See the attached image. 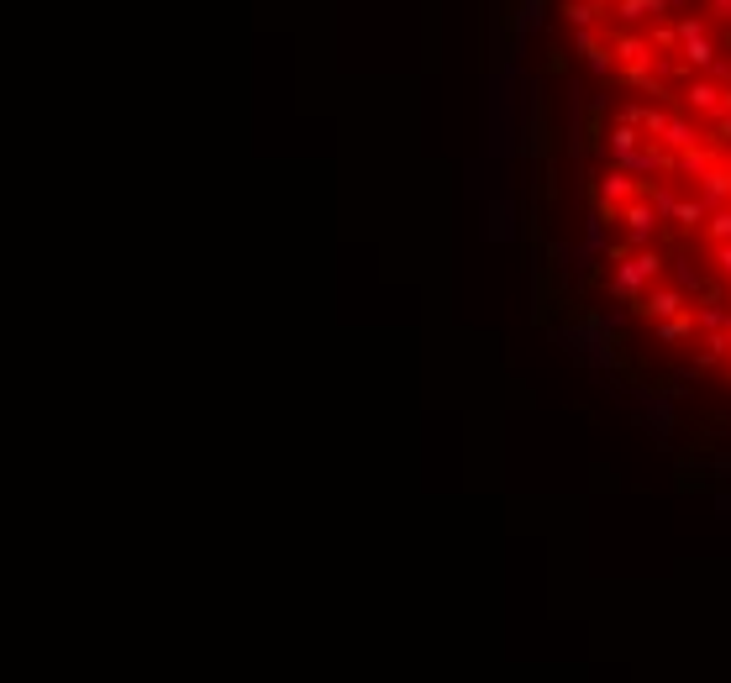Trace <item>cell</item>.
<instances>
[{
	"label": "cell",
	"mask_w": 731,
	"mask_h": 683,
	"mask_svg": "<svg viewBox=\"0 0 731 683\" xmlns=\"http://www.w3.org/2000/svg\"><path fill=\"white\" fill-rule=\"evenodd\" d=\"M658 22H674V6H668V0H616L611 6L616 32H653Z\"/></svg>",
	"instance_id": "cell-1"
},
{
	"label": "cell",
	"mask_w": 731,
	"mask_h": 683,
	"mask_svg": "<svg viewBox=\"0 0 731 683\" xmlns=\"http://www.w3.org/2000/svg\"><path fill=\"white\" fill-rule=\"evenodd\" d=\"M542 16H547V0H521V6H516V37L537 32V27H542Z\"/></svg>",
	"instance_id": "cell-2"
},
{
	"label": "cell",
	"mask_w": 731,
	"mask_h": 683,
	"mask_svg": "<svg viewBox=\"0 0 731 683\" xmlns=\"http://www.w3.org/2000/svg\"><path fill=\"white\" fill-rule=\"evenodd\" d=\"M705 16H710V22H726V16H731V0H705Z\"/></svg>",
	"instance_id": "cell-3"
}]
</instances>
